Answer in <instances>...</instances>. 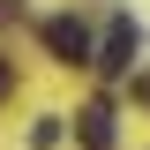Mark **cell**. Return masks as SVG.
Masks as SVG:
<instances>
[{
  "mask_svg": "<svg viewBox=\"0 0 150 150\" xmlns=\"http://www.w3.org/2000/svg\"><path fill=\"white\" fill-rule=\"evenodd\" d=\"M30 143H38V150H53V143H60V112H45V120H38V128H30Z\"/></svg>",
  "mask_w": 150,
  "mask_h": 150,
  "instance_id": "277c9868",
  "label": "cell"
},
{
  "mask_svg": "<svg viewBox=\"0 0 150 150\" xmlns=\"http://www.w3.org/2000/svg\"><path fill=\"white\" fill-rule=\"evenodd\" d=\"M135 98H143V105H150V75H143V83H135Z\"/></svg>",
  "mask_w": 150,
  "mask_h": 150,
  "instance_id": "5b68a950",
  "label": "cell"
},
{
  "mask_svg": "<svg viewBox=\"0 0 150 150\" xmlns=\"http://www.w3.org/2000/svg\"><path fill=\"white\" fill-rule=\"evenodd\" d=\"M75 143L83 150H112V105H83L75 112Z\"/></svg>",
  "mask_w": 150,
  "mask_h": 150,
  "instance_id": "3957f363",
  "label": "cell"
},
{
  "mask_svg": "<svg viewBox=\"0 0 150 150\" xmlns=\"http://www.w3.org/2000/svg\"><path fill=\"white\" fill-rule=\"evenodd\" d=\"M0 98H8V60H0Z\"/></svg>",
  "mask_w": 150,
  "mask_h": 150,
  "instance_id": "8992f818",
  "label": "cell"
},
{
  "mask_svg": "<svg viewBox=\"0 0 150 150\" xmlns=\"http://www.w3.org/2000/svg\"><path fill=\"white\" fill-rule=\"evenodd\" d=\"M135 45H143V30H135L128 15H112V23H105V45H98L90 68H98V75H128V68H135Z\"/></svg>",
  "mask_w": 150,
  "mask_h": 150,
  "instance_id": "7a4b0ae2",
  "label": "cell"
},
{
  "mask_svg": "<svg viewBox=\"0 0 150 150\" xmlns=\"http://www.w3.org/2000/svg\"><path fill=\"white\" fill-rule=\"evenodd\" d=\"M45 53H53L60 68H90L98 45H90V30H83L75 15H53V23H45Z\"/></svg>",
  "mask_w": 150,
  "mask_h": 150,
  "instance_id": "6da1fadb",
  "label": "cell"
}]
</instances>
